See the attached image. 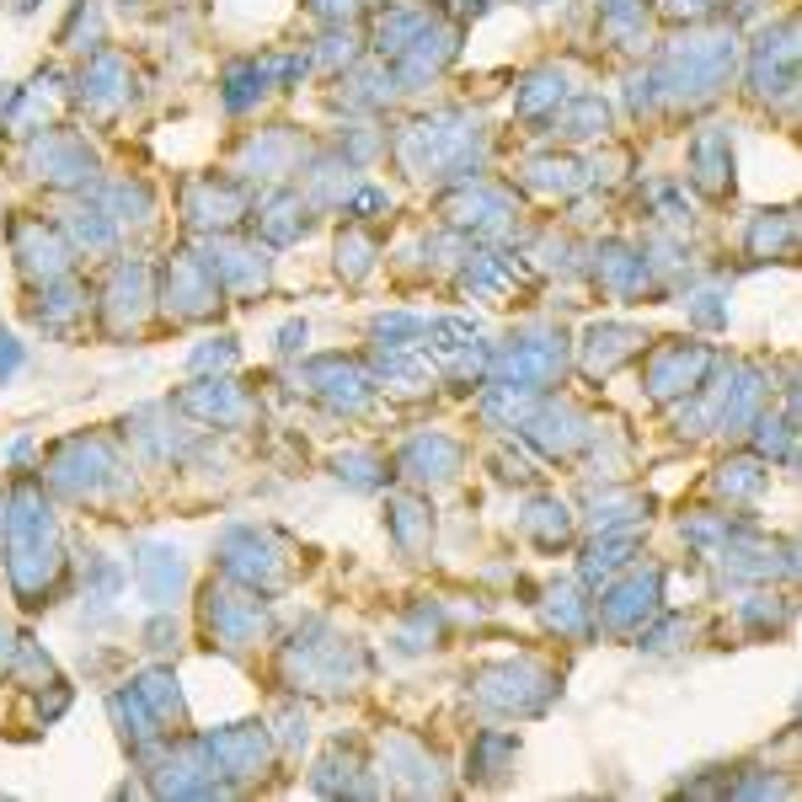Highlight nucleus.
<instances>
[{"instance_id":"f257e3e1","label":"nucleus","mask_w":802,"mask_h":802,"mask_svg":"<svg viewBox=\"0 0 802 802\" xmlns=\"http://www.w3.org/2000/svg\"><path fill=\"white\" fill-rule=\"evenodd\" d=\"M17 364H22V348H17L11 338H0V374H11Z\"/></svg>"},{"instance_id":"f03ea898","label":"nucleus","mask_w":802,"mask_h":802,"mask_svg":"<svg viewBox=\"0 0 802 802\" xmlns=\"http://www.w3.org/2000/svg\"><path fill=\"white\" fill-rule=\"evenodd\" d=\"M28 6H32V0H11V11H28Z\"/></svg>"}]
</instances>
